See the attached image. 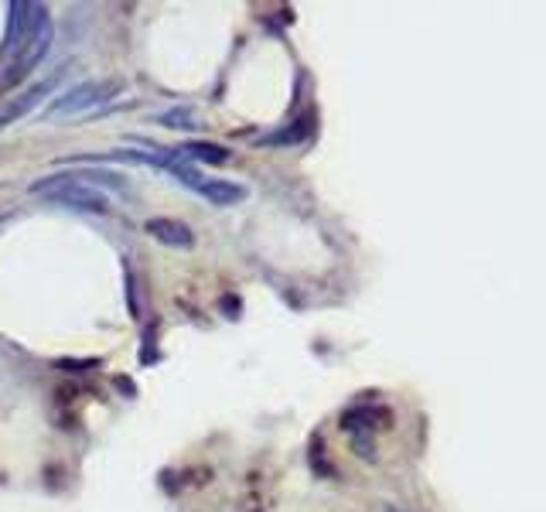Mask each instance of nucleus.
<instances>
[{"label": "nucleus", "mask_w": 546, "mask_h": 512, "mask_svg": "<svg viewBox=\"0 0 546 512\" xmlns=\"http://www.w3.org/2000/svg\"><path fill=\"white\" fill-rule=\"evenodd\" d=\"M31 192L35 195H45L48 202L55 205H65V209H79V212H106V195L103 188H93L89 181L76 178V171L72 175H48L31 185Z\"/></svg>", "instance_id": "obj_1"}, {"label": "nucleus", "mask_w": 546, "mask_h": 512, "mask_svg": "<svg viewBox=\"0 0 546 512\" xmlns=\"http://www.w3.org/2000/svg\"><path fill=\"white\" fill-rule=\"evenodd\" d=\"M7 11H11V18H7L4 45H0V65L11 62L18 52H24V45H28V41L35 38V31L48 21L45 7L31 4V0H14Z\"/></svg>", "instance_id": "obj_2"}, {"label": "nucleus", "mask_w": 546, "mask_h": 512, "mask_svg": "<svg viewBox=\"0 0 546 512\" xmlns=\"http://www.w3.org/2000/svg\"><path fill=\"white\" fill-rule=\"evenodd\" d=\"M48 48H52V21H45L41 28L35 31V38L24 45V52L14 55L11 62L0 69V93H7V89H14L18 82L28 76L35 65L45 62V55H48Z\"/></svg>", "instance_id": "obj_3"}, {"label": "nucleus", "mask_w": 546, "mask_h": 512, "mask_svg": "<svg viewBox=\"0 0 546 512\" xmlns=\"http://www.w3.org/2000/svg\"><path fill=\"white\" fill-rule=\"evenodd\" d=\"M110 93H117L113 82H82L72 93H65L48 106V117H62V113H79V110H93L96 103H103Z\"/></svg>", "instance_id": "obj_4"}, {"label": "nucleus", "mask_w": 546, "mask_h": 512, "mask_svg": "<svg viewBox=\"0 0 546 512\" xmlns=\"http://www.w3.org/2000/svg\"><path fill=\"white\" fill-rule=\"evenodd\" d=\"M59 79H62V69H55L52 76H48L45 82H38L35 89H28L24 96H18L14 103H7L4 110H0V127H7V123H14V120H21V117H28L31 110L41 103L45 96H52V89L59 86Z\"/></svg>", "instance_id": "obj_5"}, {"label": "nucleus", "mask_w": 546, "mask_h": 512, "mask_svg": "<svg viewBox=\"0 0 546 512\" xmlns=\"http://www.w3.org/2000/svg\"><path fill=\"white\" fill-rule=\"evenodd\" d=\"M147 233H151L157 243H164V246H175V250H188V246L195 243V236H192V229L185 226V222H178V219H147Z\"/></svg>", "instance_id": "obj_6"}, {"label": "nucleus", "mask_w": 546, "mask_h": 512, "mask_svg": "<svg viewBox=\"0 0 546 512\" xmlns=\"http://www.w3.org/2000/svg\"><path fill=\"white\" fill-rule=\"evenodd\" d=\"M202 198H209L212 205H236L246 198V185H236V181H226V178H209L195 188Z\"/></svg>", "instance_id": "obj_7"}, {"label": "nucleus", "mask_w": 546, "mask_h": 512, "mask_svg": "<svg viewBox=\"0 0 546 512\" xmlns=\"http://www.w3.org/2000/svg\"><path fill=\"white\" fill-rule=\"evenodd\" d=\"M185 161H202V164H226L229 151L222 144H209V140H192L185 147H175Z\"/></svg>", "instance_id": "obj_8"}, {"label": "nucleus", "mask_w": 546, "mask_h": 512, "mask_svg": "<svg viewBox=\"0 0 546 512\" xmlns=\"http://www.w3.org/2000/svg\"><path fill=\"white\" fill-rule=\"evenodd\" d=\"M308 130H311V117H304V120H301V127L284 130V134H273V137H267V144H297V140L308 137Z\"/></svg>", "instance_id": "obj_9"}]
</instances>
